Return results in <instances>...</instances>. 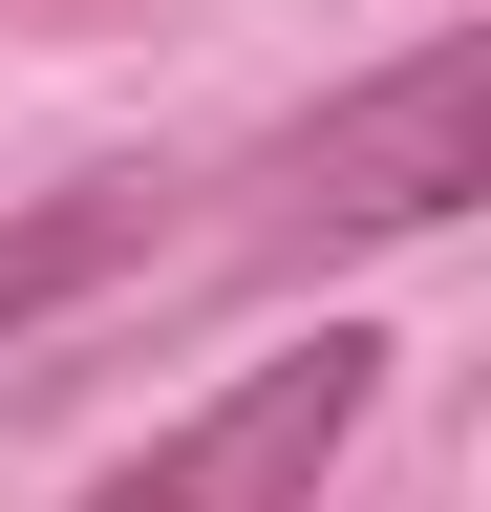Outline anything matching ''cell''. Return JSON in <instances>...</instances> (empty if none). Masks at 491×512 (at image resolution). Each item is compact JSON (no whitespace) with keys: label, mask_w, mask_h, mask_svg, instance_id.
I'll return each instance as SVG.
<instances>
[{"label":"cell","mask_w":491,"mask_h":512,"mask_svg":"<svg viewBox=\"0 0 491 512\" xmlns=\"http://www.w3.org/2000/svg\"><path fill=\"white\" fill-rule=\"evenodd\" d=\"M385 406V342H363V320H321V342H278V363H235L193 427L150 448V470H107L86 512H299L342 470V427Z\"/></svg>","instance_id":"obj_2"},{"label":"cell","mask_w":491,"mask_h":512,"mask_svg":"<svg viewBox=\"0 0 491 512\" xmlns=\"http://www.w3.org/2000/svg\"><path fill=\"white\" fill-rule=\"evenodd\" d=\"M150 235H171L150 171H86V192H43V214H0V342H22V320H65V299H107Z\"/></svg>","instance_id":"obj_3"},{"label":"cell","mask_w":491,"mask_h":512,"mask_svg":"<svg viewBox=\"0 0 491 512\" xmlns=\"http://www.w3.org/2000/svg\"><path fill=\"white\" fill-rule=\"evenodd\" d=\"M470 192H491V43H406L278 150V235H427Z\"/></svg>","instance_id":"obj_1"}]
</instances>
